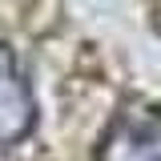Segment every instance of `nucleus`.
<instances>
[{
    "label": "nucleus",
    "mask_w": 161,
    "mask_h": 161,
    "mask_svg": "<svg viewBox=\"0 0 161 161\" xmlns=\"http://www.w3.org/2000/svg\"><path fill=\"white\" fill-rule=\"evenodd\" d=\"M36 121V101H32V89L20 73L16 57L0 44V149L4 145H16L20 137H28Z\"/></svg>",
    "instance_id": "f03ea898"
},
{
    "label": "nucleus",
    "mask_w": 161,
    "mask_h": 161,
    "mask_svg": "<svg viewBox=\"0 0 161 161\" xmlns=\"http://www.w3.org/2000/svg\"><path fill=\"white\" fill-rule=\"evenodd\" d=\"M97 161H161V113L149 105H125L101 137Z\"/></svg>",
    "instance_id": "f257e3e1"
}]
</instances>
